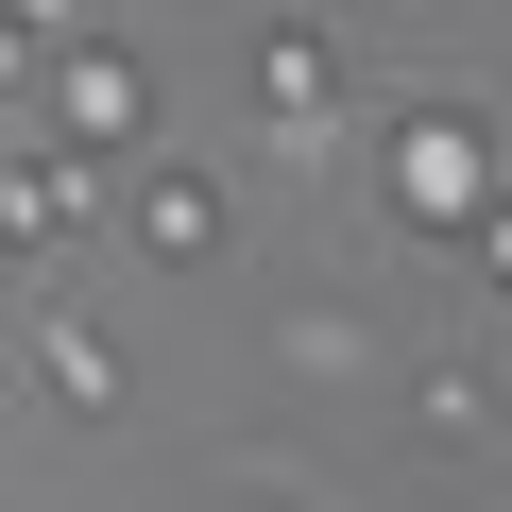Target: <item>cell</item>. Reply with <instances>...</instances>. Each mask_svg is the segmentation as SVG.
Wrapping results in <instances>:
<instances>
[{
	"mask_svg": "<svg viewBox=\"0 0 512 512\" xmlns=\"http://www.w3.org/2000/svg\"><path fill=\"white\" fill-rule=\"evenodd\" d=\"M376 205H393V239H427V256H495V120H478V103H393Z\"/></svg>",
	"mask_w": 512,
	"mask_h": 512,
	"instance_id": "obj_1",
	"label": "cell"
},
{
	"mask_svg": "<svg viewBox=\"0 0 512 512\" xmlns=\"http://www.w3.org/2000/svg\"><path fill=\"white\" fill-rule=\"evenodd\" d=\"M0 137H52V154H137L154 137V69L137 52H69V35H35L18 52V120H0Z\"/></svg>",
	"mask_w": 512,
	"mask_h": 512,
	"instance_id": "obj_2",
	"label": "cell"
},
{
	"mask_svg": "<svg viewBox=\"0 0 512 512\" xmlns=\"http://www.w3.org/2000/svg\"><path fill=\"white\" fill-rule=\"evenodd\" d=\"M256 103H274V154H325V120H342V52H325V35H256Z\"/></svg>",
	"mask_w": 512,
	"mask_h": 512,
	"instance_id": "obj_3",
	"label": "cell"
},
{
	"mask_svg": "<svg viewBox=\"0 0 512 512\" xmlns=\"http://www.w3.org/2000/svg\"><path fill=\"white\" fill-rule=\"evenodd\" d=\"M35 376H52L69 427H120V410H137V359H120L103 325H35Z\"/></svg>",
	"mask_w": 512,
	"mask_h": 512,
	"instance_id": "obj_4",
	"label": "cell"
},
{
	"mask_svg": "<svg viewBox=\"0 0 512 512\" xmlns=\"http://www.w3.org/2000/svg\"><path fill=\"white\" fill-rule=\"evenodd\" d=\"M137 256L205 274V256H222V188H205V171H154V188H137Z\"/></svg>",
	"mask_w": 512,
	"mask_h": 512,
	"instance_id": "obj_5",
	"label": "cell"
},
{
	"mask_svg": "<svg viewBox=\"0 0 512 512\" xmlns=\"http://www.w3.org/2000/svg\"><path fill=\"white\" fill-rule=\"evenodd\" d=\"M69 222H86V154L18 137V239H69Z\"/></svg>",
	"mask_w": 512,
	"mask_h": 512,
	"instance_id": "obj_6",
	"label": "cell"
},
{
	"mask_svg": "<svg viewBox=\"0 0 512 512\" xmlns=\"http://www.w3.org/2000/svg\"><path fill=\"white\" fill-rule=\"evenodd\" d=\"M427 427H444V444H478V427H495V359H478V342H444V359H427Z\"/></svg>",
	"mask_w": 512,
	"mask_h": 512,
	"instance_id": "obj_7",
	"label": "cell"
}]
</instances>
